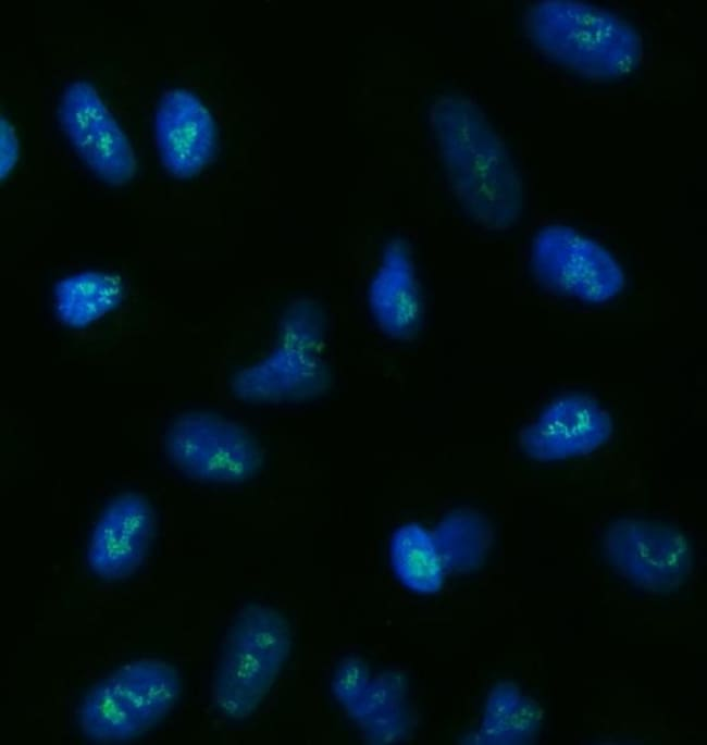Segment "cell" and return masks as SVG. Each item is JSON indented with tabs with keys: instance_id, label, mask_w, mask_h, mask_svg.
I'll list each match as a JSON object with an SVG mask.
<instances>
[{
	"instance_id": "obj_1",
	"label": "cell",
	"mask_w": 707,
	"mask_h": 745,
	"mask_svg": "<svg viewBox=\"0 0 707 745\" xmlns=\"http://www.w3.org/2000/svg\"><path fill=\"white\" fill-rule=\"evenodd\" d=\"M433 132L450 187L470 218L489 229L509 228L523 209V186L506 144L482 109L443 95L432 110Z\"/></svg>"
},
{
	"instance_id": "obj_2",
	"label": "cell",
	"mask_w": 707,
	"mask_h": 745,
	"mask_svg": "<svg viewBox=\"0 0 707 745\" xmlns=\"http://www.w3.org/2000/svg\"><path fill=\"white\" fill-rule=\"evenodd\" d=\"M525 28L549 58L597 79L630 73L642 57L637 29L618 13L586 1H535L526 10Z\"/></svg>"
},
{
	"instance_id": "obj_3",
	"label": "cell",
	"mask_w": 707,
	"mask_h": 745,
	"mask_svg": "<svg viewBox=\"0 0 707 745\" xmlns=\"http://www.w3.org/2000/svg\"><path fill=\"white\" fill-rule=\"evenodd\" d=\"M293 634L277 608L250 604L227 629L216 661L212 697L232 720L250 717L263 703L289 658Z\"/></svg>"
},
{
	"instance_id": "obj_4",
	"label": "cell",
	"mask_w": 707,
	"mask_h": 745,
	"mask_svg": "<svg viewBox=\"0 0 707 745\" xmlns=\"http://www.w3.org/2000/svg\"><path fill=\"white\" fill-rule=\"evenodd\" d=\"M182 692L178 670L158 658L125 663L97 682L78 709L86 738L124 743L149 732L174 708Z\"/></svg>"
},
{
	"instance_id": "obj_5",
	"label": "cell",
	"mask_w": 707,
	"mask_h": 745,
	"mask_svg": "<svg viewBox=\"0 0 707 745\" xmlns=\"http://www.w3.org/2000/svg\"><path fill=\"white\" fill-rule=\"evenodd\" d=\"M325 325L319 302H294L270 352L234 376V394L246 401L275 403L303 400L325 392L331 383L323 357Z\"/></svg>"
},
{
	"instance_id": "obj_6",
	"label": "cell",
	"mask_w": 707,
	"mask_h": 745,
	"mask_svg": "<svg viewBox=\"0 0 707 745\" xmlns=\"http://www.w3.org/2000/svg\"><path fill=\"white\" fill-rule=\"evenodd\" d=\"M164 450L178 470L206 482H243L262 464V451L245 427L207 412L174 420L164 435Z\"/></svg>"
},
{
	"instance_id": "obj_7",
	"label": "cell",
	"mask_w": 707,
	"mask_h": 745,
	"mask_svg": "<svg viewBox=\"0 0 707 745\" xmlns=\"http://www.w3.org/2000/svg\"><path fill=\"white\" fill-rule=\"evenodd\" d=\"M531 260L545 286L586 302L610 300L625 284L621 266L606 248L566 225L541 229L532 244Z\"/></svg>"
},
{
	"instance_id": "obj_8",
	"label": "cell",
	"mask_w": 707,
	"mask_h": 745,
	"mask_svg": "<svg viewBox=\"0 0 707 745\" xmlns=\"http://www.w3.org/2000/svg\"><path fill=\"white\" fill-rule=\"evenodd\" d=\"M58 114L74 149L99 178L111 185L132 179L137 165L133 147L90 83H70L61 95Z\"/></svg>"
},
{
	"instance_id": "obj_9",
	"label": "cell",
	"mask_w": 707,
	"mask_h": 745,
	"mask_svg": "<svg viewBox=\"0 0 707 745\" xmlns=\"http://www.w3.org/2000/svg\"><path fill=\"white\" fill-rule=\"evenodd\" d=\"M605 547L612 566L649 587L675 585L687 574L691 548L674 527L648 520L624 519L612 524Z\"/></svg>"
},
{
	"instance_id": "obj_10",
	"label": "cell",
	"mask_w": 707,
	"mask_h": 745,
	"mask_svg": "<svg viewBox=\"0 0 707 745\" xmlns=\"http://www.w3.org/2000/svg\"><path fill=\"white\" fill-rule=\"evenodd\" d=\"M612 433L609 413L594 398L566 394L547 405L520 433L524 452L550 462L587 455L605 444Z\"/></svg>"
},
{
	"instance_id": "obj_11",
	"label": "cell",
	"mask_w": 707,
	"mask_h": 745,
	"mask_svg": "<svg viewBox=\"0 0 707 745\" xmlns=\"http://www.w3.org/2000/svg\"><path fill=\"white\" fill-rule=\"evenodd\" d=\"M154 530V512L144 496H116L94 526L87 547L90 570L104 581L128 578L142 564Z\"/></svg>"
},
{
	"instance_id": "obj_12",
	"label": "cell",
	"mask_w": 707,
	"mask_h": 745,
	"mask_svg": "<svg viewBox=\"0 0 707 745\" xmlns=\"http://www.w3.org/2000/svg\"><path fill=\"white\" fill-rule=\"evenodd\" d=\"M154 136L161 161L176 177L200 172L216 149L212 114L194 92L174 88L160 98L154 114Z\"/></svg>"
},
{
	"instance_id": "obj_13",
	"label": "cell",
	"mask_w": 707,
	"mask_h": 745,
	"mask_svg": "<svg viewBox=\"0 0 707 745\" xmlns=\"http://www.w3.org/2000/svg\"><path fill=\"white\" fill-rule=\"evenodd\" d=\"M368 298L372 315L386 335L408 339L418 333L423 306L413 259L405 241L393 240L384 249Z\"/></svg>"
},
{
	"instance_id": "obj_14",
	"label": "cell",
	"mask_w": 707,
	"mask_h": 745,
	"mask_svg": "<svg viewBox=\"0 0 707 745\" xmlns=\"http://www.w3.org/2000/svg\"><path fill=\"white\" fill-rule=\"evenodd\" d=\"M392 568L409 589L433 594L441 589L445 568L433 534L417 523L399 526L389 543Z\"/></svg>"
},
{
	"instance_id": "obj_15",
	"label": "cell",
	"mask_w": 707,
	"mask_h": 745,
	"mask_svg": "<svg viewBox=\"0 0 707 745\" xmlns=\"http://www.w3.org/2000/svg\"><path fill=\"white\" fill-rule=\"evenodd\" d=\"M123 293L121 280L101 272H83L61 280L54 290L58 316L73 327H84L113 309Z\"/></svg>"
},
{
	"instance_id": "obj_16",
	"label": "cell",
	"mask_w": 707,
	"mask_h": 745,
	"mask_svg": "<svg viewBox=\"0 0 707 745\" xmlns=\"http://www.w3.org/2000/svg\"><path fill=\"white\" fill-rule=\"evenodd\" d=\"M432 534L445 570L474 567L482 558L487 542L484 521L466 511L446 516Z\"/></svg>"
},
{
	"instance_id": "obj_17",
	"label": "cell",
	"mask_w": 707,
	"mask_h": 745,
	"mask_svg": "<svg viewBox=\"0 0 707 745\" xmlns=\"http://www.w3.org/2000/svg\"><path fill=\"white\" fill-rule=\"evenodd\" d=\"M406 679L393 671L370 680L359 700L347 711L360 725L372 717L406 706Z\"/></svg>"
},
{
	"instance_id": "obj_18",
	"label": "cell",
	"mask_w": 707,
	"mask_h": 745,
	"mask_svg": "<svg viewBox=\"0 0 707 745\" xmlns=\"http://www.w3.org/2000/svg\"><path fill=\"white\" fill-rule=\"evenodd\" d=\"M370 680V669L363 659L356 656L346 657L334 671L333 694L348 711L362 696Z\"/></svg>"
},
{
	"instance_id": "obj_19",
	"label": "cell",
	"mask_w": 707,
	"mask_h": 745,
	"mask_svg": "<svg viewBox=\"0 0 707 745\" xmlns=\"http://www.w3.org/2000/svg\"><path fill=\"white\" fill-rule=\"evenodd\" d=\"M371 744H392L400 741L409 727L406 706L376 715L359 725Z\"/></svg>"
},
{
	"instance_id": "obj_20",
	"label": "cell",
	"mask_w": 707,
	"mask_h": 745,
	"mask_svg": "<svg viewBox=\"0 0 707 745\" xmlns=\"http://www.w3.org/2000/svg\"><path fill=\"white\" fill-rule=\"evenodd\" d=\"M18 156V146L12 124L1 119V178L13 167Z\"/></svg>"
}]
</instances>
